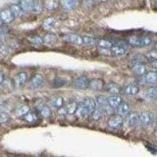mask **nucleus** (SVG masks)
Listing matches in <instances>:
<instances>
[{
	"mask_svg": "<svg viewBox=\"0 0 157 157\" xmlns=\"http://www.w3.org/2000/svg\"><path fill=\"white\" fill-rule=\"evenodd\" d=\"M30 112L29 107L26 105H19L15 109V115L17 117H24Z\"/></svg>",
	"mask_w": 157,
	"mask_h": 157,
	"instance_id": "obj_16",
	"label": "nucleus"
},
{
	"mask_svg": "<svg viewBox=\"0 0 157 157\" xmlns=\"http://www.w3.org/2000/svg\"><path fill=\"white\" fill-rule=\"evenodd\" d=\"M63 39L66 42H68V43H72V44L82 45L83 43H82V37L80 36H78V35H65L64 36H63Z\"/></svg>",
	"mask_w": 157,
	"mask_h": 157,
	"instance_id": "obj_7",
	"label": "nucleus"
},
{
	"mask_svg": "<svg viewBox=\"0 0 157 157\" xmlns=\"http://www.w3.org/2000/svg\"><path fill=\"white\" fill-rule=\"evenodd\" d=\"M109 113L108 112L107 106L105 107H99L98 109H95L94 112L91 113V116L94 120H101L102 117L107 115Z\"/></svg>",
	"mask_w": 157,
	"mask_h": 157,
	"instance_id": "obj_8",
	"label": "nucleus"
},
{
	"mask_svg": "<svg viewBox=\"0 0 157 157\" xmlns=\"http://www.w3.org/2000/svg\"><path fill=\"white\" fill-rule=\"evenodd\" d=\"M65 83H66V82L64 79H62V78H56L54 80V82H53V86L54 88H60L64 86Z\"/></svg>",
	"mask_w": 157,
	"mask_h": 157,
	"instance_id": "obj_36",
	"label": "nucleus"
},
{
	"mask_svg": "<svg viewBox=\"0 0 157 157\" xmlns=\"http://www.w3.org/2000/svg\"><path fill=\"white\" fill-rule=\"evenodd\" d=\"M43 77L40 74H36L32 76L30 81V86L32 88H39L43 85Z\"/></svg>",
	"mask_w": 157,
	"mask_h": 157,
	"instance_id": "obj_11",
	"label": "nucleus"
},
{
	"mask_svg": "<svg viewBox=\"0 0 157 157\" xmlns=\"http://www.w3.org/2000/svg\"><path fill=\"white\" fill-rule=\"evenodd\" d=\"M90 80L85 75H81L78 77L74 81V86L78 90H86L89 88Z\"/></svg>",
	"mask_w": 157,
	"mask_h": 157,
	"instance_id": "obj_4",
	"label": "nucleus"
},
{
	"mask_svg": "<svg viewBox=\"0 0 157 157\" xmlns=\"http://www.w3.org/2000/svg\"><path fill=\"white\" fill-rule=\"evenodd\" d=\"M155 1H156V2H157V0H155Z\"/></svg>",
	"mask_w": 157,
	"mask_h": 157,
	"instance_id": "obj_49",
	"label": "nucleus"
},
{
	"mask_svg": "<svg viewBox=\"0 0 157 157\" xmlns=\"http://www.w3.org/2000/svg\"><path fill=\"white\" fill-rule=\"evenodd\" d=\"M10 116L5 112H0V123H5L9 122Z\"/></svg>",
	"mask_w": 157,
	"mask_h": 157,
	"instance_id": "obj_38",
	"label": "nucleus"
},
{
	"mask_svg": "<svg viewBox=\"0 0 157 157\" xmlns=\"http://www.w3.org/2000/svg\"><path fill=\"white\" fill-rule=\"evenodd\" d=\"M10 10L12 11L13 13L14 14L15 17H20L23 14L24 10H22V8L21 7L20 5H17V4H13L10 6Z\"/></svg>",
	"mask_w": 157,
	"mask_h": 157,
	"instance_id": "obj_31",
	"label": "nucleus"
},
{
	"mask_svg": "<svg viewBox=\"0 0 157 157\" xmlns=\"http://www.w3.org/2000/svg\"><path fill=\"white\" fill-rule=\"evenodd\" d=\"M29 40H30V42L32 43V44L37 45V46H39V45H41L43 43V39L38 36H33V37L30 38V39H29Z\"/></svg>",
	"mask_w": 157,
	"mask_h": 157,
	"instance_id": "obj_37",
	"label": "nucleus"
},
{
	"mask_svg": "<svg viewBox=\"0 0 157 157\" xmlns=\"http://www.w3.org/2000/svg\"><path fill=\"white\" fill-rule=\"evenodd\" d=\"M56 21L54 17H48L43 22V27L45 30H51L54 28Z\"/></svg>",
	"mask_w": 157,
	"mask_h": 157,
	"instance_id": "obj_21",
	"label": "nucleus"
},
{
	"mask_svg": "<svg viewBox=\"0 0 157 157\" xmlns=\"http://www.w3.org/2000/svg\"><path fill=\"white\" fill-rule=\"evenodd\" d=\"M78 104L75 101H70L65 106L67 114L68 115H74L76 113L77 109H78Z\"/></svg>",
	"mask_w": 157,
	"mask_h": 157,
	"instance_id": "obj_17",
	"label": "nucleus"
},
{
	"mask_svg": "<svg viewBox=\"0 0 157 157\" xmlns=\"http://www.w3.org/2000/svg\"><path fill=\"white\" fill-rule=\"evenodd\" d=\"M75 2H78V1H80V0H75Z\"/></svg>",
	"mask_w": 157,
	"mask_h": 157,
	"instance_id": "obj_47",
	"label": "nucleus"
},
{
	"mask_svg": "<svg viewBox=\"0 0 157 157\" xmlns=\"http://www.w3.org/2000/svg\"><path fill=\"white\" fill-rule=\"evenodd\" d=\"M140 88L138 86L136 85H130V86H127L124 90V94L127 95H137V94L139 93Z\"/></svg>",
	"mask_w": 157,
	"mask_h": 157,
	"instance_id": "obj_22",
	"label": "nucleus"
},
{
	"mask_svg": "<svg viewBox=\"0 0 157 157\" xmlns=\"http://www.w3.org/2000/svg\"><path fill=\"white\" fill-rule=\"evenodd\" d=\"M27 79V75L25 72H20L15 75L14 82L17 86H22Z\"/></svg>",
	"mask_w": 157,
	"mask_h": 157,
	"instance_id": "obj_24",
	"label": "nucleus"
},
{
	"mask_svg": "<svg viewBox=\"0 0 157 157\" xmlns=\"http://www.w3.org/2000/svg\"><path fill=\"white\" fill-rule=\"evenodd\" d=\"M132 70L138 75H145L146 72V67L142 62H135L132 66Z\"/></svg>",
	"mask_w": 157,
	"mask_h": 157,
	"instance_id": "obj_14",
	"label": "nucleus"
},
{
	"mask_svg": "<svg viewBox=\"0 0 157 157\" xmlns=\"http://www.w3.org/2000/svg\"><path fill=\"white\" fill-rule=\"evenodd\" d=\"M156 129H157V123H156Z\"/></svg>",
	"mask_w": 157,
	"mask_h": 157,
	"instance_id": "obj_48",
	"label": "nucleus"
},
{
	"mask_svg": "<svg viewBox=\"0 0 157 157\" xmlns=\"http://www.w3.org/2000/svg\"><path fill=\"white\" fill-rule=\"evenodd\" d=\"M127 116V122L130 127H135L139 123V114L136 112H130Z\"/></svg>",
	"mask_w": 157,
	"mask_h": 157,
	"instance_id": "obj_12",
	"label": "nucleus"
},
{
	"mask_svg": "<svg viewBox=\"0 0 157 157\" xmlns=\"http://www.w3.org/2000/svg\"><path fill=\"white\" fill-rule=\"evenodd\" d=\"M82 43L87 46H94L97 44V40L90 36H82Z\"/></svg>",
	"mask_w": 157,
	"mask_h": 157,
	"instance_id": "obj_34",
	"label": "nucleus"
},
{
	"mask_svg": "<svg viewBox=\"0 0 157 157\" xmlns=\"http://www.w3.org/2000/svg\"><path fill=\"white\" fill-rule=\"evenodd\" d=\"M127 43L137 47H148L151 44L152 40L148 37H139V36H131L128 38Z\"/></svg>",
	"mask_w": 157,
	"mask_h": 157,
	"instance_id": "obj_1",
	"label": "nucleus"
},
{
	"mask_svg": "<svg viewBox=\"0 0 157 157\" xmlns=\"http://www.w3.org/2000/svg\"><path fill=\"white\" fill-rule=\"evenodd\" d=\"M105 82L101 78H93L90 80L89 88L91 90L94 91H100L105 88Z\"/></svg>",
	"mask_w": 157,
	"mask_h": 157,
	"instance_id": "obj_5",
	"label": "nucleus"
},
{
	"mask_svg": "<svg viewBox=\"0 0 157 157\" xmlns=\"http://www.w3.org/2000/svg\"><path fill=\"white\" fill-rule=\"evenodd\" d=\"M82 104L83 105V106L85 107V109H86L89 114L90 115L91 113H93L94 110L96 108V101L94 100L92 98H86L85 99H83Z\"/></svg>",
	"mask_w": 157,
	"mask_h": 157,
	"instance_id": "obj_9",
	"label": "nucleus"
},
{
	"mask_svg": "<svg viewBox=\"0 0 157 157\" xmlns=\"http://www.w3.org/2000/svg\"><path fill=\"white\" fill-rule=\"evenodd\" d=\"M148 57L150 60H152V61H155V60H157V51L148 53Z\"/></svg>",
	"mask_w": 157,
	"mask_h": 157,
	"instance_id": "obj_39",
	"label": "nucleus"
},
{
	"mask_svg": "<svg viewBox=\"0 0 157 157\" xmlns=\"http://www.w3.org/2000/svg\"><path fill=\"white\" fill-rule=\"evenodd\" d=\"M111 53L112 54L115 56H118V57H120V56L125 55L126 54V50L124 48L121 47H119V46H113L112 48L110 49Z\"/></svg>",
	"mask_w": 157,
	"mask_h": 157,
	"instance_id": "obj_27",
	"label": "nucleus"
},
{
	"mask_svg": "<svg viewBox=\"0 0 157 157\" xmlns=\"http://www.w3.org/2000/svg\"><path fill=\"white\" fill-rule=\"evenodd\" d=\"M154 116L149 111H144L139 114V123L143 126L151 125L153 123Z\"/></svg>",
	"mask_w": 157,
	"mask_h": 157,
	"instance_id": "obj_3",
	"label": "nucleus"
},
{
	"mask_svg": "<svg viewBox=\"0 0 157 157\" xmlns=\"http://www.w3.org/2000/svg\"><path fill=\"white\" fill-rule=\"evenodd\" d=\"M105 89L107 91L108 93L111 94L113 95H118L121 92V87L120 85H118L116 82H109L107 85H105Z\"/></svg>",
	"mask_w": 157,
	"mask_h": 157,
	"instance_id": "obj_10",
	"label": "nucleus"
},
{
	"mask_svg": "<svg viewBox=\"0 0 157 157\" xmlns=\"http://www.w3.org/2000/svg\"><path fill=\"white\" fill-rule=\"evenodd\" d=\"M51 105L54 108L59 109L60 108L63 107V105H64V100H63V98L61 97L56 96L52 98Z\"/></svg>",
	"mask_w": 157,
	"mask_h": 157,
	"instance_id": "obj_28",
	"label": "nucleus"
},
{
	"mask_svg": "<svg viewBox=\"0 0 157 157\" xmlns=\"http://www.w3.org/2000/svg\"><path fill=\"white\" fill-rule=\"evenodd\" d=\"M5 79V75L2 71H0V84H2Z\"/></svg>",
	"mask_w": 157,
	"mask_h": 157,
	"instance_id": "obj_41",
	"label": "nucleus"
},
{
	"mask_svg": "<svg viewBox=\"0 0 157 157\" xmlns=\"http://www.w3.org/2000/svg\"><path fill=\"white\" fill-rule=\"evenodd\" d=\"M123 124V119L121 116L119 115H115V116H111L109 120H108V126L111 129H120L121 128Z\"/></svg>",
	"mask_w": 157,
	"mask_h": 157,
	"instance_id": "obj_2",
	"label": "nucleus"
},
{
	"mask_svg": "<svg viewBox=\"0 0 157 157\" xmlns=\"http://www.w3.org/2000/svg\"><path fill=\"white\" fill-rule=\"evenodd\" d=\"M152 67H153L154 68L157 69V60H155V61H152Z\"/></svg>",
	"mask_w": 157,
	"mask_h": 157,
	"instance_id": "obj_42",
	"label": "nucleus"
},
{
	"mask_svg": "<svg viewBox=\"0 0 157 157\" xmlns=\"http://www.w3.org/2000/svg\"><path fill=\"white\" fill-rule=\"evenodd\" d=\"M24 119H25V121L29 123H33L37 120V117L36 116V115L34 113H30V112L24 116Z\"/></svg>",
	"mask_w": 157,
	"mask_h": 157,
	"instance_id": "obj_35",
	"label": "nucleus"
},
{
	"mask_svg": "<svg viewBox=\"0 0 157 157\" xmlns=\"http://www.w3.org/2000/svg\"><path fill=\"white\" fill-rule=\"evenodd\" d=\"M76 116H78V118H81V119H86V118L88 117L89 116V113H88L86 109H85V107L83 106L82 103L78 104V109H77L76 113H75Z\"/></svg>",
	"mask_w": 157,
	"mask_h": 157,
	"instance_id": "obj_19",
	"label": "nucleus"
},
{
	"mask_svg": "<svg viewBox=\"0 0 157 157\" xmlns=\"http://www.w3.org/2000/svg\"><path fill=\"white\" fill-rule=\"evenodd\" d=\"M145 98L148 99H155L157 98V87H150L145 92Z\"/></svg>",
	"mask_w": 157,
	"mask_h": 157,
	"instance_id": "obj_29",
	"label": "nucleus"
},
{
	"mask_svg": "<svg viewBox=\"0 0 157 157\" xmlns=\"http://www.w3.org/2000/svg\"><path fill=\"white\" fill-rule=\"evenodd\" d=\"M2 46V41H1V39H0V47Z\"/></svg>",
	"mask_w": 157,
	"mask_h": 157,
	"instance_id": "obj_46",
	"label": "nucleus"
},
{
	"mask_svg": "<svg viewBox=\"0 0 157 157\" xmlns=\"http://www.w3.org/2000/svg\"><path fill=\"white\" fill-rule=\"evenodd\" d=\"M144 79L147 83L157 82V71H149L148 73H145Z\"/></svg>",
	"mask_w": 157,
	"mask_h": 157,
	"instance_id": "obj_18",
	"label": "nucleus"
},
{
	"mask_svg": "<svg viewBox=\"0 0 157 157\" xmlns=\"http://www.w3.org/2000/svg\"><path fill=\"white\" fill-rule=\"evenodd\" d=\"M98 1H99V2H105V0H98Z\"/></svg>",
	"mask_w": 157,
	"mask_h": 157,
	"instance_id": "obj_45",
	"label": "nucleus"
},
{
	"mask_svg": "<svg viewBox=\"0 0 157 157\" xmlns=\"http://www.w3.org/2000/svg\"><path fill=\"white\" fill-rule=\"evenodd\" d=\"M97 45L101 49H111L114 46L112 42L107 39H99L97 41Z\"/></svg>",
	"mask_w": 157,
	"mask_h": 157,
	"instance_id": "obj_26",
	"label": "nucleus"
},
{
	"mask_svg": "<svg viewBox=\"0 0 157 157\" xmlns=\"http://www.w3.org/2000/svg\"><path fill=\"white\" fill-rule=\"evenodd\" d=\"M61 4H62L63 7L64 9L68 10H71L75 7V0H62Z\"/></svg>",
	"mask_w": 157,
	"mask_h": 157,
	"instance_id": "obj_32",
	"label": "nucleus"
},
{
	"mask_svg": "<svg viewBox=\"0 0 157 157\" xmlns=\"http://www.w3.org/2000/svg\"><path fill=\"white\" fill-rule=\"evenodd\" d=\"M122 98L119 95H113V96L109 98V105L112 109H118L120 104L122 103Z\"/></svg>",
	"mask_w": 157,
	"mask_h": 157,
	"instance_id": "obj_15",
	"label": "nucleus"
},
{
	"mask_svg": "<svg viewBox=\"0 0 157 157\" xmlns=\"http://www.w3.org/2000/svg\"><path fill=\"white\" fill-rule=\"evenodd\" d=\"M155 51H157V43H155Z\"/></svg>",
	"mask_w": 157,
	"mask_h": 157,
	"instance_id": "obj_44",
	"label": "nucleus"
},
{
	"mask_svg": "<svg viewBox=\"0 0 157 157\" xmlns=\"http://www.w3.org/2000/svg\"><path fill=\"white\" fill-rule=\"evenodd\" d=\"M96 105L98 107H105L109 105V98L105 95H98L96 98Z\"/></svg>",
	"mask_w": 157,
	"mask_h": 157,
	"instance_id": "obj_23",
	"label": "nucleus"
},
{
	"mask_svg": "<svg viewBox=\"0 0 157 157\" xmlns=\"http://www.w3.org/2000/svg\"><path fill=\"white\" fill-rule=\"evenodd\" d=\"M0 17L5 23H10L14 20L15 16L10 9H5L0 11Z\"/></svg>",
	"mask_w": 157,
	"mask_h": 157,
	"instance_id": "obj_6",
	"label": "nucleus"
},
{
	"mask_svg": "<svg viewBox=\"0 0 157 157\" xmlns=\"http://www.w3.org/2000/svg\"><path fill=\"white\" fill-rule=\"evenodd\" d=\"M118 113L120 116H127L130 113V105L126 101H122L120 105L118 108Z\"/></svg>",
	"mask_w": 157,
	"mask_h": 157,
	"instance_id": "obj_20",
	"label": "nucleus"
},
{
	"mask_svg": "<svg viewBox=\"0 0 157 157\" xmlns=\"http://www.w3.org/2000/svg\"><path fill=\"white\" fill-rule=\"evenodd\" d=\"M20 6L24 11L33 10L36 5L34 0H20Z\"/></svg>",
	"mask_w": 157,
	"mask_h": 157,
	"instance_id": "obj_13",
	"label": "nucleus"
},
{
	"mask_svg": "<svg viewBox=\"0 0 157 157\" xmlns=\"http://www.w3.org/2000/svg\"><path fill=\"white\" fill-rule=\"evenodd\" d=\"M43 41L47 43V44L50 45V46H53V45L55 44L56 42H57V37H56L55 35H53V34L47 35V36L44 37Z\"/></svg>",
	"mask_w": 157,
	"mask_h": 157,
	"instance_id": "obj_33",
	"label": "nucleus"
},
{
	"mask_svg": "<svg viewBox=\"0 0 157 157\" xmlns=\"http://www.w3.org/2000/svg\"><path fill=\"white\" fill-rule=\"evenodd\" d=\"M2 23H3V21H2V20L1 19V17H0V25H2Z\"/></svg>",
	"mask_w": 157,
	"mask_h": 157,
	"instance_id": "obj_43",
	"label": "nucleus"
},
{
	"mask_svg": "<svg viewBox=\"0 0 157 157\" xmlns=\"http://www.w3.org/2000/svg\"><path fill=\"white\" fill-rule=\"evenodd\" d=\"M45 7L48 11H54L58 7V0H47L45 2Z\"/></svg>",
	"mask_w": 157,
	"mask_h": 157,
	"instance_id": "obj_25",
	"label": "nucleus"
},
{
	"mask_svg": "<svg viewBox=\"0 0 157 157\" xmlns=\"http://www.w3.org/2000/svg\"><path fill=\"white\" fill-rule=\"evenodd\" d=\"M39 112L41 115V116L44 119H49V118L51 116V110L49 107L47 106H41V107L39 108Z\"/></svg>",
	"mask_w": 157,
	"mask_h": 157,
	"instance_id": "obj_30",
	"label": "nucleus"
},
{
	"mask_svg": "<svg viewBox=\"0 0 157 157\" xmlns=\"http://www.w3.org/2000/svg\"><path fill=\"white\" fill-rule=\"evenodd\" d=\"M7 53L8 50L5 47H2V46L0 47V54H2L3 56H5L7 54Z\"/></svg>",
	"mask_w": 157,
	"mask_h": 157,
	"instance_id": "obj_40",
	"label": "nucleus"
}]
</instances>
